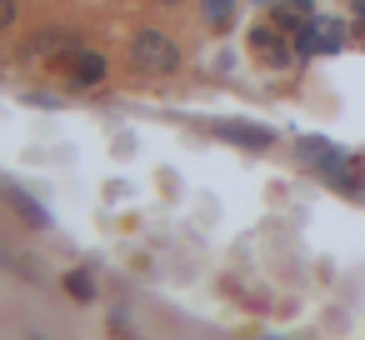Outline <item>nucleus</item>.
<instances>
[{
    "label": "nucleus",
    "mask_w": 365,
    "mask_h": 340,
    "mask_svg": "<svg viewBox=\"0 0 365 340\" xmlns=\"http://www.w3.org/2000/svg\"><path fill=\"white\" fill-rule=\"evenodd\" d=\"M200 6H205V21L210 26H225L235 16V0H200Z\"/></svg>",
    "instance_id": "obj_10"
},
{
    "label": "nucleus",
    "mask_w": 365,
    "mask_h": 340,
    "mask_svg": "<svg viewBox=\"0 0 365 340\" xmlns=\"http://www.w3.org/2000/svg\"><path fill=\"white\" fill-rule=\"evenodd\" d=\"M66 295H76V300H96V280H91V270H71V275H66Z\"/></svg>",
    "instance_id": "obj_8"
},
{
    "label": "nucleus",
    "mask_w": 365,
    "mask_h": 340,
    "mask_svg": "<svg viewBox=\"0 0 365 340\" xmlns=\"http://www.w3.org/2000/svg\"><path fill=\"white\" fill-rule=\"evenodd\" d=\"M250 46L260 51V61H265V66H290V46H285L280 36H270V26H260V31L250 36Z\"/></svg>",
    "instance_id": "obj_5"
},
{
    "label": "nucleus",
    "mask_w": 365,
    "mask_h": 340,
    "mask_svg": "<svg viewBox=\"0 0 365 340\" xmlns=\"http://www.w3.org/2000/svg\"><path fill=\"white\" fill-rule=\"evenodd\" d=\"M0 265H6V270H21V265H16V255H6V250H0Z\"/></svg>",
    "instance_id": "obj_12"
},
{
    "label": "nucleus",
    "mask_w": 365,
    "mask_h": 340,
    "mask_svg": "<svg viewBox=\"0 0 365 340\" xmlns=\"http://www.w3.org/2000/svg\"><path fill=\"white\" fill-rule=\"evenodd\" d=\"M106 81V56L101 51H76V86H101Z\"/></svg>",
    "instance_id": "obj_6"
},
{
    "label": "nucleus",
    "mask_w": 365,
    "mask_h": 340,
    "mask_svg": "<svg viewBox=\"0 0 365 340\" xmlns=\"http://www.w3.org/2000/svg\"><path fill=\"white\" fill-rule=\"evenodd\" d=\"M295 51H300V56H340V51H345V26H340L335 16H315V21L300 26Z\"/></svg>",
    "instance_id": "obj_3"
},
{
    "label": "nucleus",
    "mask_w": 365,
    "mask_h": 340,
    "mask_svg": "<svg viewBox=\"0 0 365 340\" xmlns=\"http://www.w3.org/2000/svg\"><path fill=\"white\" fill-rule=\"evenodd\" d=\"M11 200H16V205L26 210V220H31V225H51V215H46V205H36V200H31L26 190H11Z\"/></svg>",
    "instance_id": "obj_9"
},
{
    "label": "nucleus",
    "mask_w": 365,
    "mask_h": 340,
    "mask_svg": "<svg viewBox=\"0 0 365 340\" xmlns=\"http://www.w3.org/2000/svg\"><path fill=\"white\" fill-rule=\"evenodd\" d=\"M76 51H81L76 31H61V26L36 31V36H31V46H26V56H41V61H51V56H76Z\"/></svg>",
    "instance_id": "obj_4"
},
{
    "label": "nucleus",
    "mask_w": 365,
    "mask_h": 340,
    "mask_svg": "<svg viewBox=\"0 0 365 340\" xmlns=\"http://www.w3.org/2000/svg\"><path fill=\"white\" fill-rule=\"evenodd\" d=\"M220 135L235 140V145H250V150H265V145L275 140V130H265V125H225Z\"/></svg>",
    "instance_id": "obj_7"
},
{
    "label": "nucleus",
    "mask_w": 365,
    "mask_h": 340,
    "mask_svg": "<svg viewBox=\"0 0 365 340\" xmlns=\"http://www.w3.org/2000/svg\"><path fill=\"white\" fill-rule=\"evenodd\" d=\"M155 6H180V0H155Z\"/></svg>",
    "instance_id": "obj_13"
},
{
    "label": "nucleus",
    "mask_w": 365,
    "mask_h": 340,
    "mask_svg": "<svg viewBox=\"0 0 365 340\" xmlns=\"http://www.w3.org/2000/svg\"><path fill=\"white\" fill-rule=\"evenodd\" d=\"M300 155L320 165V175H330L340 190H360V175H350V155L340 145H330L325 135H300Z\"/></svg>",
    "instance_id": "obj_2"
},
{
    "label": "nucleus",
    "mask_w": 365,
    "mask_h": 340,
    "mask_svg": "<svg viewBox=\"0 0 365 340\" xmlns=\"http://www.w3.org/2000/svg\"><path fill=\"white\" fill-rule=\"evenodd\" d=\"M31 340H41V335H31Z\"/></svg>",
    "instance_id": "obj_14"
},
{
    "label": "nucleus",
    "mask_w": 365,
    "mask_h": 340,
    "mask_svg": "<svg viewBox=\"0 0 365 340\" xmlns=\"http://www.w3.org/2000/svg\"><path fill=\"white\" fill-rule=\"evenodd\" d=\"M16 16H21V11H16V0H0V31H11Z\"/></svg>",
    "instance_id": "obj_11"
},
{
    "label": "nucleus",
    "mask_w": 365,
    "mask_h": 340,
    "mask_svg": "<svg viewBox=\"0 0 365 340\" xmlns=\"http://www.w3.org/2000/svg\"><path fill=\"white\" fill-rule=\"evenodd\" d=\"M130 61H135V71H145V76H170V71L180 66V46H175L165 31H140V36L130 41Z\"/></svg>",
    "instance_id": "obj_1"
}]
</instances>
